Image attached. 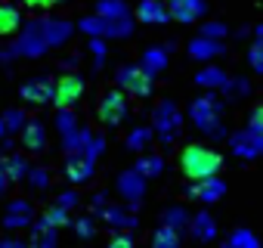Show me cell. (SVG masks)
Listing matches in <instances>:
<instances>
[{"label":"cell","mask_w":263,"mask_h":248,"mask_svg":"<svg viewBox=\"0 0 263 248\" xmlns=\"http://www.w3.org/2000/svg\"><path fill=\"white\" fill-rule=\"evenodd\" d=\"M180 165H183V174L189 180H201V177H214L220 171L223 158H220V152H214V149H208L201 143H192V146L183 149Z\"/></svg>","instance_id":"1"},{"label":"cell","mask_w":263,"mask_h":248,"mask_svg":"<svg viewBox=\"0 0 263 248\" xmlns=\"http://www.w3.org/2000/svg\"><path fill=\"white\" fill-rule=\"evenodd\" d=\"M220 112H223V99H217L214 93H208V96L195 99V102H192V109H189V115H192V121H195V128H198V131H204V134H211V137H223V128H220Z\"/></svg>","instance_id":"2"},{"label":"cell","mask_w":263,"mask_h":248,"mask_svg":"<svg viewBox=\"0 0 263 248\" xmlns=\"http://www.w3.org/2000/svg\"><path fill=\"white\" fill-rule=\"evenodd\" d=\"M81 28L87 34H105V38H127L130 34V16H93V19H84Z\"/></svg>","instance_id":"3"},{"label":"cell","mask_w":263,"mask_h":248,"mask_svg":"<svg viewBox=\"0 0 263 248\" xmlns=\"http://www.w3.org/2000/svg\"><path fill=\"white\" fill-rule=\"evenodd\" d=\"M180 128H183V118H180L177 105L174 102H161L155 109V131H158V137L164 143H174L177 134H180Z\"/></svg>","instance_id":"4"},{"label":"cell","mask_w":263,"mask_h":248,"mask_svg":"<svg viewBox=\"0 0 263 248\" xmlns=\"http://www.w3.org/2000/svg\"><path fill=\"white\" fill-rule=\"evenodd\" d=\"M118 84L134 96H149L152 93V75H146L140 65H124L121 75H118Z\"/></svg>","instance_id":"5"},{"label":"cell","mask_w":263,"mask_h":248,"mask_svg":"<svg viewBox=\"0 0 263 248\" xmlns=\"http://www.w3.org/2000/svg\"><path fill=\"white\" fill-rule=\"evenodd\" d=\"M81 93H84V81L78 75H65V78H59L53 84V102L59 109H71L81 99Z\"/></svg>","instance_id":"6"},{"label":"cell","mask_w":263,"mask_h":248,"mask_svg":"<svg viewBox=\"0 0 263 248\" xmlns=\"http://www.w3.org/2000/svg\"><path fill=\"white\" fill-rule=\"evenodd\" d=\"M124 115H127V99H124V93L108 90V93L102 96V102H99V121L108 124V128H115V124H121Z\"/></svg>","instance_id":"7"},{"label":"cell","mask_w":263,"mask_h":248,"mask_svg":"<svg viewBox=\"0 0 263 248\" xmlns=\"http://www.w3.org/2000/svg\"><path fill=\"white\" fill-rule=\"evenodd\" d=\"M47 50V38H44V28L41 22H28L22 28V38H19V53L25 56H41Z\"/></svg>","instance_id":"8"},{"label":"cell","mask_w":263,"mask_h":248,"mask_svg":"<svg viewBox=\"0 0 263 248\" xmlns=\"http://www.w3.org/2000/svg\"><path fill=\"white\" fill-rule=\"evenodd\" d=\"M223 192H226V183H223L217 174H214V177H201V180H195V186L189 189V196H192V199H198L201 205L217 202Z\"/></svg>","instance_id":"9"},{"label":"cell","mask_w":263,"mask_h":248,"mask_svg":"<svg viewBox=\"0 0 263 248\" xmlns=\"http://www.w3.org/2000/svg\"><path fill=\"white\" fill-rule=\"evenodd\" d=\"M204 10H208L204 0H171L167 4V13L177 22H195L198 16H204Z\"/></svg>","instance_id":"10"},{"label":"cell","mask_w":263,"mask_h":248,"mask_svg":"<svg viewBox=\"0 0 263 248\" xmlns=\"http://www.w3.org/2000/svg\"><path fill=\"white\" fill-rule=\"evenodd\" d=\"M232 149H235V155H241V158H257V155L263 152V137L254 134V131H238V134L232 137Z\"/></svg>","instance_id":"11"},{"label":"cell","mask_w":263,"mask_h":248,"mask_svg":"<svg viewBox=\"0 0 263 248\" xmlns=\"http://www.w3.org/2000/svg\"><path fill=\"white\" fill-rule=\"evenodd\" d=\"M93 158H87L84 152H74L68 162H65V177L71 180V183H84V180H90L93 177Z\"/></svg>","instance_id":"12"},{"label":"cell","mask_w":263,"mask_h":248,"mask_svg":"<svg viewBox=\"0 0 263 248\" xmlns=\"http://www.w3.org/2000/svg\"><path fill=\"white\" fill-rule=\"evenodd\" d=\"M22 99H25V102H31V105L53 102V84H50V81H41V78H34V81L22 84Z\"/></svg>","instance_id":"13"},{"label":"cell","mask_w":263,"mask_h":248,"mask_svg":"<svg viewBox=\"0 0 263 248\" xmlns=\"http://www.w3.org/2000/svg\"><path fill=\"white\" fill-rule=\"evenodd\" d=\"M19 134H22V146H25L28 152H44V146H47V131L41 128V121H25Z\"/></svg>","instance_id":"14"},{"label":"cell","mask_w":263,"mask_h":248,"mask_svg":"<svg viewBox=\"0 0 263 248\" xmlns=\"http://www.w3.org/2000/svg\"><path fill=\"white\" fill-rule=\"evenodd\" d=\"M118 189H121L124 199H130V208H137V202H140V196H143V177H140L137 171H127V174H121Z\"/></svg>","instance_id":"15"},{"label":"cell","mask_w":263,"mask_h":248,"mask_svg":"<svg viewBox=\"0 0 263 248\" xmlns=\"http://www.w3.org/2000/svg\"><path fill=\"white\" fill-rule=\"evenodd\" d=\"M137 16H140V22H149V25H164V22L171 19L167 7H164V4H158V0H143Z\"/></svg>","instance_id":"16"},{"label":"cell","mask_w":263,"mask_h":248,"mask_svg":"<svg viewBox=\"0 0 263 248\" xmlns=\"http://www.w3.org/2000/svg\"><path fill=\"white\" fill-rule=\"evenodd\" d=\"M28 223H31V205L28 202H13L10 211H7L4 226L7 229H19V226H28Z\"/></svg>","instance_id":"17"},{"label":"cell","mask_w":263,"mask_h":248,"mask_svg":"<svg viewBox=\"0 0 263 248\" xmlns=\"http://www.w3.org/2000/svg\"><path fill=\"white\" fill-rule=\"evenodd\" d=\"M189 53H192L195 59H211V56H220V53H223V44H220L217 38H198V41H192Z\"/></svg>","instance_id":"18"},{"label":"cell","mask_w":263,"mask_h":248,"mask_svg":"<svg viewBox=\"0 0 263 248\" xmlns=\"http://www.w3.org/2000/svg\"><path fill=\"white\" fill-rule=\"evenodd\" d=\"M192 236L198 239V242H211L214 236H217V223H214V217L211 214H198V217H192Z\"/></svg>","instance_id":"19"},{"label":"cell","mask_w":263,"mask_h":248,"mask_svg":"<svg viewBox=\"0 0 263 248\" xmlns=\"http://www.w3.org/2000/svg\"><path fill=\"white\" fill-rule=\"evenodd\" d=\"M167 65V53L161 50V47H152V50H146V56H143V62H140V68L146 72V75H158L161 68Z\"/></svg>","instance_id":"20"},{"label":"cell","mask_w":263,"mask_h":248,"mask_svg":"<svg viewBox=\"0 0 263 248\" xmlns=\"http://www.w3.org/2000/svg\"><path fill=\"white\" fill-rule=\"evenodd\" d=\"M19 25H22L19 10H16V7H10V4H0V34H13Z\"/></svg>","instance_id":"21"},{"label":"cell","mask_w":263,"mask_h":248,"mask_svg":"<svg viewBox=\"0 0 263 248\" xmlns=\"http://www.w3.org/2000/svg\"><path fill=\"white\" fill-rule=\"evenodd\" d=\"M41 28H44L47 47H50V44H59V41H65V38L71 34V25H68V22H41Z\"/></svg>","instance_id":"22"},{"label":"cell","mask_w":263,"mask_h":248,"mask_svg":"<svg viewBox=\"0 0 263 248\" xmlns=\"http://www.w3.org/2000/svg\"><path fill=\"white\" fill-rule=\"evenodd\" d=\"M161 171H164V158L155 155V152L146 155V158H140V165H137V174H140V177H158Z\"/></svg>","instance_id":"23"},{"label":"cell","mask_w":263,"mask_h":248,"mask_svg":"<svg viewBox=\"0 0 263 248\" xmlns=\"http://www.w3.org/2000/svg\"><path fill=\"white\" fill-rule=\"evenodd\" d=\"M161 220H164V226H171V229H177V233H180L183 226H189V214H186V211H183L180 205H174V208H167Z\"/></svg>","instance_id":"24"},{"label":"cell","mask_w":263,"mask_h":248,"mask_svg":"<svg viewBox=\"0 0 263 248\" xmlns=\"http://www.w3.org/2000/svg\"><path fill=\"white\" fill-rule=\"evenodd\" d=\"M149 140H152V131L149 128H134V131H130V137H127V146L130 149H146Z\"/></svg>","instance_id":"25"},{"label":"cell","mask_w":263,"mask_h":248,"mask_svg":"<svg viewBox=\"0 0 263 248\" xmlns=\"http://www.w3.org/2000/svg\"><path fill=\"white\" fill-rule=\"evenodd\" d=\"M195 81H198V84H204V87H223V81H226V75H223L220 68H201Z\"/></svg>","instance_id":"26"},{"label":"cell","mask_w":263,"mask_h":248,"mask_svg":"<svg viewBox=\"0 0 263 248\" xmlns=\"http://www.w3.org/2000/svg\"><path fill=\"white\" fill-rule=\"evenodd\" d=\"M158 248H174V245H180V236H177V229H171V226H161L158 233H155V239H152Z\"/></svg>","instance_id":"27"},{"label":"cell","mask_w":263,"mask_h":248,"mask_svg":"<svg viewBox=\"0 0 263 248\" xmlns=\"http://www.w3.org/2000/svg\"><path fill=\"white\" fill-rule=\"evenodd\" d=\"M4 171H7V177H10V180H22L28 168H25V162H22L19 155H13V158H7V162H4Z\"/></svg>","instance_id":"28"},{"label":"cell","mask_w":263,"mask_h":248,"mask_svg":"<svg viewBox=\"0 0 263 248\" xmlns=\"http://www.w3.org/2000/svg\"><path fill=\"white\" fill-rule=\"evenodd\" d=\"M99 16H111V19H118V16H127V10H124L121 0H102V4H99Z\"/></svg>","instance_id":"29"},{"label":"cell","mask_w":263,"mask_h":248,"mask_svg":"<svg viewBox=\"0 0 263 248\" xmlns=\"http://www.w3.org/2000/svg\"><path fill=\"white\" fill-rule=\"evenodd\" d=\"M44 220H47L50 226H68V211H65V208H59V205H53V208L44 214Z\"/></svg>","instance_id":"30"},{"label":"cell","mask_w":263,"mask_h":248,"mask_svg":"<svg viewBox=\"0 0 263 248\" xmlns=\"http://www.w3.org/2000/svg\"><path fill=\"white\" fill-rule=\"evenodd\" d=\"M4 124H7V131H22V124H25V115L22 112H16V109H10L7 115H4Z\"/></svg>","instance_id":"31"},{"label":"cell","mask_w":263,"mask_h":248,"mask_svg":"<svg viewBox=\"0 0 263 248\" xmlns=\"http://www.w3.org/2000/svg\"><path fill=\"white\" fill-rule=\"evenodd\" d=\"M229 245H248V248H254V245H257V239H254L248 229H235V233L229 236Z\"/></svg>","instance_id":"32"},{"label":"cell","mask_w":263,"mask_h":248,"mask_svg":"<svg viewBox=\"0 0 263 248\" xmlns=\"http://www.w3.org/2000/svg\"><path fill=\"white\" fill-rule=\"evenodd\" d=\"M28 177H31V186L34 189H47V183H50V174L47 171H25Z\"/></svg>","instance_id":"33"},{"label":"cell","mask_w":263,"mask_h":248,"mask_svg":"<svg viewBox=\"0 0 263 248\" xmlns=\"http://www.w3.org/2000/svg\"><path fill=\"white\" fill-rule=\"evenodd\" d=\"M223 34H226V25H223V22H208V25H204V38H217V41H220Z\"/></svg>","instance_id":"34"},{"label":"cell","mask_w":263,"mask_h":248,"mask_svg":"<svg viewBox=\"0 0 263 248\" xmlns=\"http://www.w3.org/2000/svg\"><path fill=\"white\" fill-rule=\"evenodd\" d=\"M223 87H226L229 93H241V96L251 90V84H248V81H223Z\"/></svg>","instance_id":"35"},{"label":"cell","mask_w":263,"mask_h":248,"mask_svg":"<svg viewBox=\"0 0 263 248\" xmlns=\"http://www.w3.org/2000/svg\"><path fill=\"white\" fill-rule=\"evenodd\" d=\"M248 131L263 134V112H260V109H254V112H251V124H248Z\"/></svg>","instance_id":"36"},{"label":"cell","mask_w":263,"mask_h":248,"mask_svg":"<svg viewBox=\"0 0 263 248\" xmlns=\"http://www.w3.org/2000/svg\"><path fill=\"white\" fill-rule=\"evenodd\" d=\"M263 50H260V41L251 47V65H254V72H263V56H260Z\"/></svg>","instance_id":"37"},{"label":"cell","mask_w":263,"mask_h":248,"mask_svg":"<svg viewBox=\"0 0 263 248\" xmlns=\"http://www.w3.org/2000/svg\"><path fill=\"white\" fill-rule=\"evenodd\" d=\"M56 205H59V208H65V211H71V208L78 205V196H74V192H62V196L56 199Z\"/></svg>","instance_id":"38"},{"label":"cell","mask_w":263,"mask_h":248,"mask_svg":"<svg viewBox=\"0 0 263 248\" xmlns=\"http://www.w3.org/2000/svg\"><path fill=\"white\" fill-rule=\"evenodd\" d=\"M130 245H134L130 236H111V248H130Z\"/></svg>","instance_id":"39"},{"label":"cell","mask_w":263,"mask_h":248,"mask_svg":"<svg viewBox=\"0 0 263 248\" xmlns=\"http://www.w3.org/2000/svg\"><path fill=\"white\" fill-rule=\"evenodd\" d=\"M74 229H78L81 236H93V223H90L87 217H84V220H78V223H74Z\"/></svg>","instance_id":"40"},{"label":"cell","mask_w":263,"mask_h":248,"mask_svg":"<svg viewBox=\"0 0 263 248\" xmlns=\"http://www.w3.org/2000/svg\"><path fill=\"white\" fill-rule=\"evenodd\" d=\"M25 4H28L31 10H50V7L56 4V0H25Z\"/></svg>","instance_id":"41"},{"label":"cell","mask_w":263,"mask_h":248,"mask_svg":"<svg viewBox=\"0 0 263 248\" xmlns=\"http://www.w3.org/2000/svg\"><path fill=\"white\" fill-rule=\"evenodd\" d=\"M7 183H10V177H7V171H4V165H0V192L7 189Z\"/></svg>","instance_id":"42"},{"label":"cell","mask_w":263,"mask_h":248,"mask_svg":"<svg viewBox=\"0 0 263 248\" xmlns=\"http://www.w3.org/2000/svg\"><path fill=\"white\" fill-rule=\"evenodd\" d=\"M7 134V124H4V118H0V137H4Z\"/></svg>","instance_id":"43"}]
</instances>
